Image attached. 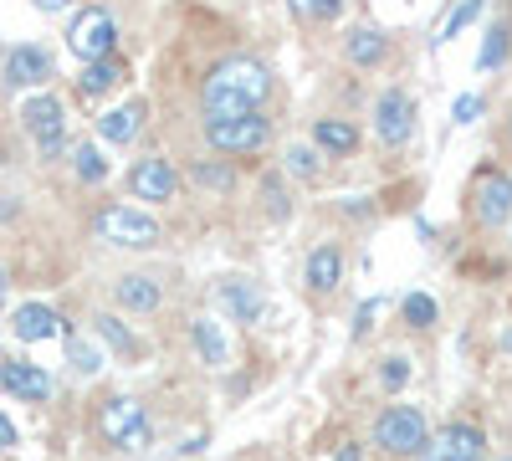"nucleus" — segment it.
<instances>
[{
    "instance_id": "f257e3e1",
    "label": "nucleus",
    "mask_w": 512,
    "mask_h": 461,
    "mask_svg": "<svg viewBox=\"0 0 512 461\" xmlns=\"http://www.w3.org/2000/svg\"><path fill=\"white\" fill-rule=\"evenodd\" d=\"M272 98V72L251 57H226L210 67L205 88H200V103L210 118H231V113H256Z\"/></svg>"
},
{
    "instance_id": "f03ea898",
    "label": "nucleus",
    "mask_w": 512,
    "mask_h": 461,
    "mask_svg": "<svg viewBox=\"0 0 512 461\" xmlns=\"http://www.w3.org/2000/svg\"><path fill=\"white\" fill-rule=\"evenodd\" d=\"M425 436H431V426H425L420 405H390V410H379V421H374V446L390 451V456H415L425 446Z\"/></svg>"
},
{
    "instance_id": "7ed1b4c3",
    "label": "nucleus",
    "mask_w": 512,
    "mask_h": 461,
    "mask_svg": "<svg viewBox=\"0 0 512 461\" xmlns=\"http://www.w3.org/2000/svg\"><path fill=\"white\" fill-rule=\"evenodd\" d=\"M267 139H272V123L262 113H231V118L205 123V144L221 154H256V149H267Z\"/></svg>"
},
{
    "instance_id": "20e7f679",
    "label": "nucleus",
    "mask_w": 512,
    "mask_h": 461,
    "mask_svg": "<svg viewBox=\"0 0 512 461\" xmlns=\"http://www.w3.org/2000/svg\"><path fill=\"white\" fill-rule=\"evenodd\" d=\"M93 231L108 241V246H128V251H149L159 246V221L134 211V205H108V211H98Z\"/></svg>"
},
{
    "instance_id": "39448f33",
    "label": "nucleus",
    "mask_w": 512,
    "mask_h": 461,
    "mask_svg": "<svg viewBox=\"0 0 512 461\" xmlns=\"http://www.w3.org/2000/svg\"><path fill=\"white\" fill-rule=\"evenodd\" d=\"M67 47L82 57V67L113 57V52H118V21H113L103 6H88V11L67 26Z\"/></svg>"
},
{
    "instance_id": "423d86ee",
    "label": "nucleus",
    "mask_w": 512,
    "mask_h": 461,
    "mask_svg": "<svg viewBox=\"0 0 512 461\" xmlns=\"http://www.w3.org/2000/svg\"><path fill=\"white\" fill-rule=\"evenodd\" d=\"M98 436L108 446H123V451H134L149 441V426H144V405L139 400H128V395H113L98 405Z\"/></svg>"
},
{
    "instance_id": "0eeeda50",
    "label": "nucleus",
    "mask_w": 512,
    "mask_h": 461,
    "mask_svg": "<svg viewBox=\"0 0 512 461\" xmlns=\"http://www.w3.org/2000/svg\"><path fill=\"white\" fill-rule=\"evenodd\" d=\"M21 123H26V134H31V144H36L41 159H57V154L67 149V118H62V103H57L52 93L31 98V103L21 108Z\"/></svg>"
},
{
    "instance_id": "6e6552de",
    "label": "nucleus",
    "mask_w": 512,
    "mask_h": 461,
    "mask_svg": "<svg viewBox=\"0 0 512 461\" xmlns=\"http://www.w3.org/2000/svg\"><path fill=\"white\" fill-rule=\"evenodd\" d=\"M374 134H379V144H390V149L410 144V134H415V98L405 88L379 93V103H374Z\"/></svg>"
},
{
    "instance_id": "1a4fd4ad",
    "label": "nucleus",
    "mask_w": 512,
    "mask_h": 461,
    "mask_svg": "<svg viewBox=\"0 0 512 461\" xmlns=\"http://www.w3.org/2000/svg\"><path fill=\"white\" fill-rule=\"evenodd\" d=\"M482 451H487V436H482L477 426L456 421V426H446V431H436V436H425V446H420L415 456H420V461H482Z\"/></svg>"
},
{
    "instance_id": "9d476101",
    "label": "nucleus",
    "mask_w": 512,
    "mask_h": 461,
    "mask_svg": "<svg viewBox=\"0 0 512 461\" xmlns=\"http://www.w3.org/2000/svg\"><path fill=\"white\" fill-rule=\"evenodd\" d=\"M128 190H134L139 200H149V205H169L180 195V170L164 154H149V159H139L134 170H128Z\"/></svg>"
},
{
    "instance_id": "9b49d317",
    "label": "nucleus",
    "mask_w": 512,
    "mask_h": 461,
    "mask_svg": "<svg viewBox=\"0 0 512 461\" xmlns=\"http://www.w3.org/2000/svg\"><path fill=\"white\" fill-rule=\"evenodd\" d=\"M472 211H477V221H482L487 231L507 226V221H512V175L487 170V175L477 180V190H472Z\"/></svg>"
},
{
    "instance_id": "f8f14e48",
    "label": "nucleus",
    "mask_w": 512,
    "mask_h": 461,
    "mask_svg": "<svg viewBox=\"0 0 512 461\" xmlns=\"http://www.w3.org/2000/svg\"><path fill=\"white\" fill-rule=\"evenodd\" d=\"M0 390L16 395V400H47L52 374L41 364H26V359H0Z\"/></svg>"
},
{
    "instance_id": "ddd939ff",
    "label": "nucleus",
    "mask_w": 512,
    "mask_h": 461,
    "mask_svg": "<svg viewBox=\"0 0 512 461\" xmlns=\"http://www.w3.org/2000/svg\"><path fill=\"white\" fill-rule=\"evenodd\" d=\"M6 88H41V82L52 77V57L47 47H11L6 52Z\"/></svg>"
},
{
    "instance_id": "4468645a",
    "label": "nucleus",
    "mask_w": 512,
    "mask_h": 461,
    "mask_svg": "<svg viewBox=\"0 0 512 461\" xmlns=\"http://www.w3.org/2000/svg\"><path fill=\"white\" fill-rule=\"evenodd\" d=\"M11 333L21 344H41V339H62V318L47 308V303H21L16 308V318H11Z\"/></svg>"
},
{
    "instance_id": "2eb2a0df",
    "label": "nucleus",
    "mask_w": 512,
    "mask_h": 461,
    "mask_svg": "<svg viewBox=\"0 0 512 461\" xmlns=\"http://www.w3.org/2000/svg\"><path fill=\"white\" fill-rule=\"evenodd\" d=\"M221 308L236 318V323H262V313H267V292L256 287V282H221Z\"/></svg>"
},
{
    "instance_id": "dca6fc26",
    "label": "nucleus",
    "mask_w": 512,
    "mask_h": 461,
    "mask_svg": "<svg viewBox=\"0 0 512 461\" xmlns=\"http://www.w3.org/2000/svg\"><path fill=\"white\" fill-rule=\"evenodd\" d=\"M113 298H118V308H128V313H154L164 292H159V282H154V277L128 272V277H118V282H113Z\"/></svg>"
},
{
    "instance_id": "f3484780",
    "label": "nucleus",
    "mask_w": 512,
    "mask_h": 461,
    "mask_svg": "<svg viewBox=\"0 0 512 461\" xmlns=\"http://www.w3.org/2000/svg\"><path fill=\"white\" fill-rule=\"evenodd\" d=\"M139 123H144V103H118L98 118V134L108 144H134L139 139Z\"/></svg>"
},
{
    "instance_id": "a211bd4d",
    "label": "nucleus",
    "mask_w": 512,
    "mask_h": 461,
    "mask_svg": "<svg viewBox=\"0 0 512 461\" xmlns=\"http://www.w3.org/2000/svg\"><path fill=\"white\" fill-rule=\"evenodd\" d=\"M190 344H195V354H200L210 369H221V364L231 359L226 333H221V323H216V318H195V323H190Z\"/></svg>"
},
{
    "instance_id": "6ab92c4d",
    "label": "nucleus",
    "mask_w": 512,
    "mask_h": 461,
    "mask_svg": "<svg viewBox=\"0 0 512 461\" xmlns=\"http://www.w3.org/2000/svg\"><path fill=\"white\" fill-rule=\"evenodd\" d=\"M338 282H344V251H338V246H318L308 257V287L313 292H333Z\"/></svg>"
},
{
    "instance_id": "aec40b11",
    "label": "nucleus",
    "mask_w": 512,
    "mask_h": 461,
    "mask_svg": "<svg viewBox=\"0 0 512 461\" xmlns=\"http://www.w3.org/2000/svg\"><path fill=\"white\" fill-rule=\"evenodd\" d=\"M313 144L323 154H354L359 149V129H354V123H344V118H318L313 123Z\"/></svg>"
},
{
    "instance_id": "412c9836",
    "label": "nucleus",
    "mask_w": 512,
    "mask_h": 461,
    "mask_svg": "<svg viewBox=\"0 0 512 461\" xmlns=\"http://www.w3.org/2000/svg\"><path fill=\"white\" fill-rule=\"evenodd\" d=\"M344 52H349L354 67H379L384 57H390V41H384V31L364 26V31H354V36L344 41Z\"/></svg>"
},
{
    "instance_id": "4be33fe9",
    "label": "nucleus",
    "mask_w": 512,
    "mask_h": 461,
    "mask_svg": "<svg viewBox=\"0 0 512 461\" xmlns=\"http://www.w3.org/2000/svg\"><path fill=\"white\" fill-rule=\"evenodd\" d=\"M118 77H123V57L113 52V57H103V62H88V67H82L77 93H82V98H98V93H108V88H113Z\"/></svg>"
},
{
    "instance_id": "5701e85b",
    "label": "nucleus",
    "mask_w": 512,
    "mask_h": 461,
    "mask_svg": "<svg viewBox=\"0 0 512 461\" xmlns=\"http://www.w3.org/2000/svg\"><path fill=\"white\" fill-rule=\"evenodd\" d=\"M507 52H512V26H507V21H497V26L487 31V41H482V52H477V72L502 67V62H507Z\"/></svg>"
},
{
    "instance_id": "b1692460",
    "label": "nucleus",
    "mask_w": 512,
    "mask_h": 461,
    "mask_svg": "<svg viewBox=\"0 0 512 461\" xmlns=\"http://www.w3.org/2000/svg\"><path fill=\"white\" fill-rule=\"evenodd\" d=\"M67 364L82 374V380H93V374L103 369V354H98V344H88V339H77V333H67Z\"/></svg>"
},
{
    "instance_id": "393cba45",
    "label": "nucleus",
    "mask_w": 512,
    "mask_h": 461,
    "mask_svg": "<svg viewBox=\"0 0 512 461\" xmlns=\"http://www.w3.org/2000/svg\"><path fill=\"white\" fill-rule=\"evenodd\" d=\"M190 180H195L200 190H216V195H231V190H236V175L226 170V164H210V159H200V164H195Z\"/></svg>"
},
{
    "instance_id": "a878e982",
    "label": "nucleus",
    "mask_w": 512,
    "mask_h": 461,
    "mask_svg": "<svg viewBox=\"0 0 512 461\" xmlns=\"http://www.w3.org/2000/svg\"><path fill=\"white\" fill-rule=\"evenodd\" d=\"M72 170H77L82 185H98V180L108 175V159H103L93 144H77V149H72Z\"/></svg>"
},
{
    "instance_id": "bb28decb",
    "label": "nucleus",
    "mask_w": 512,
    "mask_h": 461,
    "mask_svg": "<svg viewBox=\"0 0 512 461\" xmlns=\"http://www.w3.org/2000/svg\"><path fill=\"white\" fill-rule=\"evenodd\" d=\"M93 323H98V333H103V339H108L118 354H139V339H134V333H128V328H123L113 313H98Z\"/></svg>"
},
{
    "instance_id": "cd10ccee",
    "label": "nucleus",
    "mask_w": 512,
    "mask_h": 461,
    "mask_svg": "<svg viewBox=\"0 0 512 461\" xmlns=\"http://www.w3.org/2000/svg\"><path fill=\"white\" fill-rule=\"evenodd\" d=\"M287 170H292L297 180H318L323 164H318V154H313L308 144H292V149H287Z\"/></svg>"
},
{
    "instance_id": "c85d7f7f",
    "label": "nucleus",
    "mask_w": 512,
    "mask_h": 461,
    "mask_svg": "<svg viewBox=\"0 0 512 461\" xmlns=\"http://www.w3.org/2000/svg\"><path fill=\"white\" fill-rule=\"evenodd\" d=\"M482 6H487V0H461V6L446 16V26H441V41H451L456 31H466V26H472V21L482 16Z\"/></svg>"
},
{
    "instance_id": "c756f323",
    "label": "nucleus",
    "mask_w": 512,
    "mask_h": 461,
    "mask_svg": "<svg viewBox=\"0 0 512 461\" xmlns=\"http://www.w3.org/2000/svg\"><path fill=\"white\" fill-rule=\"evenodd\" d=\"M405 323L431 328V323H436V298H425V292H410V298H405Z\"/></svg>"
},
{
    "instance_id": "7c9ffc66",
    "label": "nucleus",
    "mask_w": 512,
    "mask_h": 461,
    "mask_svg": "<svg viewBox=\"0 0 512 461\" xmlns=\"http://www.w3.org/2000/svg\"><path fill=\"white\" fill-rule=\"evenodd\" d=\"M292 11L303 21H333L338 11H344V0H292Z\"/></svg>"
},
{
    "instance_id": "2f4dec72",
    "label": "nucleus",
    "mask_w": 512,
    "mask_h": 461,
    "mask_svg": "<svg viewBox=\"0 0 512 461\" xmlns=\"http://www.w3.org/2000/svg\"><path fill=\"white\" fill-rule=\"evenodd\" d=\"M379 380H384V390H405V380H410V359L390 354V359H384V369H379Z\"/></svg>"
},
{
    "instance_id": "473e14b6",
    "label": "nucleus",
    "mask_w": 512,
    "mask_h": 461,
    "mask_svg": "<svg viewBox=\"0 0 512 461\" xmlns=\"http://www.w3.org/2000/svg\"><path fill=\"white\" fill-rule=\"evenodd\" d=\"M451 113H456V123H472V118H477V113H482V98H477V93H461V98H456V108H451Z\"/></svg>"
},
{
    "instance_id": "72a5a7b5",
    "label": "nucleus",
    "mask_w": 512,
    "mask_h": 461,
    "mask_svg": "<svg viewBox=\"0 0 512 461\" xmlns=\"http://www.w3.org/2000/svg\"><path fill=\"white\" fill-rule=\"evenodd\" d=\"M262 195H267V211H272V216H287V200H282V180H277V175L262 185Z\"/></svg>"
},
{
    "instance_id": "f704fd0d",
    "label": "nucleus",
    "mask_w": 512,
    "mask_h": 461,
    "mask_svg": "<svg viewBox=\"0 0 512 461\" xmlns=\"http://www.w3.org/2000/svg\"><path fill=\"white\" fill-rule=\"evenodd\" d=\"M6 446H16V426L6 421V415H0V451H6Z\"/></svg>"
},
{
    "instance_id": "c9c22d12",
    "label": "nucleus",
    "mask_w": 512,
    "mask_h": 461,
    "mask_svg": "<svg viewBox=\"0 0 512 461\" xmlns=\"http://www.w3.org/2000/svg\"><path fill=\"white\" fill-rule=\"evenodd\" d=\"M31 6H36V11H67L72 0H31Z\"/></svg>"
},
{
    "instance_id": "e433bc0d",
    "label": "nucleus",
    "mask_w": 512,
    "mask_h": 461,
    "mask_svg": "<svg viewBox=\"0 0 512 461\" xmlns=\"http://www.w3.org/2000/svg\"><path fill=\"white\" fill-rule=\"evenodd\" d=\"M333 461H359V446H338V456Z\"/></svg>"
},
{
    "instance_id": "4c0bfd02",
    "label": "nucleus",
    "mask_w": 512,
    "mask_h": 461,
    "mask_svg": "<svg viewBox=\"0 0 512 461\" xmlns=\"http://www.w3.org/2000/svg\"><path fill=\"white\" fill-rule=\"evenodd\" d=\"M0 303H6V272H0Z\"/></svg>"
},
{
    "instance_id": "58836bf2",
    "label": "nucleus",
    "mask_w": 512,
    "mask_h": 461,
    "mask_svg": "<svg viewBox=\"0 0 512 461\" xmlns=\"http://www.w3.org/2000/svg\"><path fill=\"white\" fill-rule=\"evenodd\" d=\"M507 144H512V113H507Z\"/></svg>"
}]
</instances>
